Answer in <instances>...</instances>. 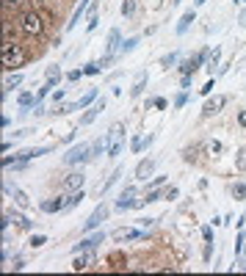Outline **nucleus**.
<instances>
[{"label": "nucleus", "instance_id": "obj_27", "mask_svg": "<svg viewBox=\"0 0 246 276\" xmlns=\"http://www.w3.org/2000/svg\"><path fill=\"white\" fill-rule=\"evenodd\" d=\"M230 193H232V196H235V199H246V182H232V185H230Z\"/></svg>", "mask_w": 246, "mask_h": 276}, {"label": "nucleus", "instance_id": "obj_43", "mask_svg": "<svg viewBox=\"0 0 246 276\" xmlns=\"http://www.w3.org/2000/svg\"><path fill=\"white\" fill-rule=\"evenodd\" d=\"M80 77H83V69H72V72H67V80H70V83L80 80Z\"/></svg>", "mask_w": 246, "mask_h": 276}, {"label": "nucleus", "instance_id": "obj_44", "mask_svg": "<svg viewBox=\"0 0 246 276\" xmlns=\"http://www.w3.org/2000/svg\"><path fill=\"white\" fill-rule=\"evenodd\" d=\"M113 61H116V55H108V53H105V55H103V58H100V67H103V69H108Z\"/></svg>", "mask_w": 246, "mask_h": 276}, {"label": "nucleus", "instance_id": "obj_23", "mask_svg": "<svg viewBox=\"0 0 246 276\" xmlns=\"http://www.w3.org/2000/svg\"><path fill=\"white\" fill-rule=\"evenodd\" d=\"M17 86H22V75L20 72H11V75L6 77V86H3V97H6L8 91H14Z\"/></svg>", "mask_w": 246, "mask_h": 276}, {"label": "nucleus", "instance_id": "obj_48", "mask_svg": "<svg viewBox=\"0 0 246 276\" xmlns=\"http://www.w3.org/2000/svg\"><path fill=\"white\" fill-rule=\"evenodd\" d=\"M202 238L211 243V241H213V227H202Z\"/></svg>", "mask_w": 246, "mask_h": 276}, {"label": "nucleus", "instance_id": "obj_60", "mask_svg": "<svg viewBox=\"0 0 246 276\" xmlns=\"http://www.w3.org/2000/svg\"><path fill=\"white\" fill-rule=\"evenodd\" d=\"M232 3H235V6H238V3H241V0H232Z\"/></svg>", "mask_w": 246, "mask_h": 276}, {"label": "nucleus", "instance_id": "obj_26", "mask_svg": "<svg viewBox=\"0 0 246 276\" xmlns=\"http://www.w3.org/2000/svg\"><path fill=\"white\" fill-rule=\"evenodd\" d=\"M202 146H205V144H194V146H185V149H183V160H185V163H194V160H197V152L202 149Z\"/></svg>", "mask_w": 246, "mask_h": 276}, {"label": "nucleus", "instance_id": "obj_47", "mask_svg": "<svg viewBox=\"0 0 246 276\" xmlns=\"http://www.w3.org/2000/svg\"><path fill=\"white\" fill-rule=\"evenodd\" d=\"M152 105H155V108H158V110H163V108H166V105H169V103H166L163 97H155V100H152Z\"/></svg>", "mask_w": 246, "mask_h": 276}, {"label": "nucleus", "instance_id": "obj_56", "mask_svg": "<svg viewBox=\"0 0 246 276\" xmlns=\"http://www.w3.org/2000/svg\"><path fill=\"white\" fill-rule=\"evenodd\" d=\"M53 100H56V103L61 105V100H64V89H61V91H53Z\"/></svg>", "mask_w": 246, "mask_h": 276}, {"label": "nucleus", "instance_id": "obj_2", "mask_svg": "<svg viewBox=\"0 0 246 276\" xmlns=\"http://www.w3.org/2000/svg\"><path fill=\"white\" fill-rule=\"evenodd\" d=\"M103 138H105V152H108V158H116V155H119V152L125 149V144H127L125 122H113Z\"/></svg>", "mask_w": 246, "mask_h": 276}, {"label": "nucleus", "instance_id": "obj_12", "mask_svg": "<svg viewBox=\"0 0 246 276\" xmlns=\"http://www.w3.org/2000/svg\"><path fill=\"white\" fill-rule=\"evenodd\" d=\"M152 172H155V160L152 158L139 160V166H136V179H139V182H147V179L152 177Z\"/></svg>", "mask_w": 246, "mask_h": 276}, {"label": "nucleus", "instance_id": "obj_51", "mask_svg": "<svg viewBox=\"0 0 246 276\" xmlns=\"http://www.w3.org/2000/svg\"><path fill=\"white\" fill-rule=\"evenodd\" d=\"M163 182H166V177H155V179H152V182H149V188H161V185H163Z\"/></svg>", "mask_w": 246, "mask_h": 276}, {"label": "nucleus", "instance_id": "obj_1", "mask_svg": "<svg viewBox=\"0 0 246 276\" xmlns=\"http://www.w3.org/2000/svg\"><path fill=\"white\" fill-rule=\"evenodd\" d=\"M0 58H3V69H6V72H17L20 67L28 64L31 55L17 39H3V53H0Z\"/></svg>", "mask_w": 246, "mask_h": 276}, {"label": "nucleus", "instance_id": "obj_24", "mask_svg": "<svg viewBox=\"0 0 246 276\" xmlns=\"http://www.w3.org/2000/svg\"><path fill=\"white\" fill-rule=\"evenodd\" d=\"M83 199H86V193H83V188H80V191H75V193L70 196V202H67V210H64V213H70V210H75V207L80 205Z\"/></svg>", "mask_w": 246, "mask_h": 276}, {"label": "nucleus", "instance_id": "obj_3", "mask_svg": "<svg viewBox=\"0 0 246 276\" xmlns=\"http://www.w3.org/2000/svg\"><path fill=\"white\" fill-rule=\"evenodd\" d=\"M17 22H20V31L31 39H39L44 34V17L39 11H20Z\"/></svg>", "mask_w": 246, "mask_h": 276}, {"label": "nucleus", "instance_id": "obj_35", "mask_svg": "<svg viewBox=\"0 0 246 276\" xmlns=\"http://www.w3.org/2000/svg\"><path fill=\"white\" fill-rule=\"evenodd\" d=\"M177 61H180V55H177V53H169V55H163V58H161V67L169 69V67H175Z\"/></svg>", "mask_w": 246, "mask_h": 276}, {"label": "nucleus", "instance_id": "obj_55", "mask_svg": "<svg viewBox=\"0 0 246 276\" xmlns=\"http://www.w3.org/2000/svg\"><path fill=\"white\" fill-rule=\"evenodd\" d=\"M152 224H155V218H141V227H144V229H149Z\"/></svg>", "mask_w": 246, "mask_h": 276}, {"label": "nucleus", "instance_id": "obj_45", "mask_svg": "<svg viewBox=\"0 0 246 276\" xmlns=\"http://www.w3.org/2000/svg\"><path fill=\"white\" fill-rule=\"evenodd\" d=\"M177 196H180V191H177V188L175 185H172V188H166V193H163V199H177Z\"/></svg>", "mask_w": 246, "mask_h": 276}, {"label": "nucleus", "instance_id": "obj_41", "mask_svg": "<svg viewBox=\"0 0 246 276\" xmlns=\"http://www.w3.org/2000/svg\"><path fill=\"white\" fill-rule=\"evenodd\" d=\"M25 3H28V0H3L6 8H25Z\"/></svg>", "mask_w": 246, "mask_h": 276}, {"label": "nucleus", "instance_id": "obj_16", "mask_svg": "<svg viewBox=\"0 0 246 276\" xmlns=\"http://www.w3.org/2000/svg\"><path fill=\"white\" fill-rule=\"evenodd\" d=\"M197 22V8H188V11L180 17V22H177V34L183 36V34H188V28Z\"/></svg>", "mask_w": 246, "mask_h": 276}, {"label": "nucleus", "instance_id": "obj_42", "mask_svg": "<svg viewBox=\"0 0 246 276\" xmlns=\"http://www.w3.org/2000/svg\"><path fill=\"white\" fill-rule=\"evenodd\" d=\"M44 243H47V238H44V235H34V238H31V246H34V248H42Z\"/></svg>", "mask_w": 246, "mask_h": 276}, {"label": "nucleus", "instance_id": "obj_31", "mask_svg": "<svg viewBox=\"0 0 246 276\" xmlns=\"http://www.w3.org/2000/svg\"><path fill=\"white\" fill-rule=\"evenodd\" d=\"M103 72V67H100V61H89L83 67V75H89V77H94V75H100Z\"/></svg>", "mask_w": 246, "mask_h": 276}, {"label": "nucleus", "instance_id": "obj_62", "mask_svg": "<svg viewBox=\"0 0 246 276\" xmlns=\"http://www.w3.org/2000/svg\"><path fill=\"white\" fill-rule=\"evenodd\" d=\"M244 271H246V262H244Z\"/></svg>", "mask_w": 246, "mask_h": 276}, {"label": "nucleus", "instance_id": "obj_14", "mask_svg": "<svg viewBox=\"0 0 246 276\" xmlns=\"http://www.w3.org/2000/svg\"><path fill=\"white\" fill-rule=\"evenodd\" d=\"M92 262H94V254H92V248L89 251H77V257L72 260V271H86V268H92Z\"/></svg>", "mask_w": 246, "mask_h": 276}, {"label": "nucleus", "instance_id": "obj_9", "mask_svg": "<svg viewBox=\"0 0 246 276\" xmlns=\"http://www.w3.org/2000/svg\"><path fill=\"white\" fill-rule=\"evenodd\" d=\"M139 199H136V185H125L119 193V202H116V210H136Z\"/></svg>", "mask_w": 246, "mask_h": 276}, {"label": "nucleus", "instance_id": "obj_4", "mask_svg": "<svg viewBox=\"0 0 246 276\" xmlns=\"http://www.w3.org/2000/svg\"><path fill=\"white\" fill-rule=\"evenodd\" d=\"M108 213H111V207H108L105 202H100V205L92 210V215L86 218V224H83V232L89 235V232H94V229H100V227H103V221H108Z\"/></svg>", "mask_w": 246, "mask_h": 276}, {"label": "nucleus", "instance_id": "obj_10", "mask_svg": "<svg viewBox=\"0 0 246 276\" xmlns=\"http://www.w3.org/2000/svg\"><path fill=\"white\" fill-rule=\"evenodd\" d=\"M83 182H86V174L83 172H70V174H67V179H64L61 191L64 193H75V191L83 188Z\"/></svg>", "mask_w": 246, "mask_h": 276}, {"label": "nucleus", "instance_id": "obj_52", "mask_svg": "<svg viewBox=\"0 0 246 276\" xmlns=\"http://www.w3.org/2000/svg\"><path fill=\"white\" fill-rule=\"evenodd\" d=\"M97 8H100V3H92V6H89V11H86V17H97Z\"/></svg>", "mask_w": 246, "mask_h": 276}, {"label": "nucleus", "instance_id": "obj_49", "mask_svg": "<svg viewBox=\"0 0 246 276\" xmlns=\"http://www.w3.org/2000/svg\"><path fill=\"white\" fill-rule=\"evenodd\" d=\"M199 91H202L205 97L211 94V91H213V77H211V80H208V83H205V86H202V89H199Z\"/></svg>", "mask_w": 246, "mask_h": 276}, {"label": "nucleus", "instance_id": "obj_19", "mask_svg": "<svg viewBox=\"0 0 246 276\" xmlns=\"http://www.w3.org/2000/svg\"><path fill=\"white\" fill-rule=\"evenodd\" d=\"M152 144H155V136L149 133V136H144V138H133V146H130V149H133L136 155H141V152H144V149H149Z\"/></svg>", "mask_w": 246, "mask_h": 276}, {"label": "nucleus", "instance_id": "obj_21", "mask_svg": "<svg viewBox=\"0 0 246 276\" xmlns=\"http://www.w3.org/2000/svg\"><path fill=\"white\" fill-rule=\"evenodd\" d=\"M97 100H100V91L97 89H89L83 97H80V100H77V108H92Z\"/></svg>", "mask_w": 246, "mask_h": 276}, {"label": "nucleus", "instance_id": "obj_30", "mask_svg": "<svg viewBox=\"0 0 246 276\" xmlns=\"http://www.w3.org/2000/svg\"><path fill=\"white\" fill-rule=\"evenodd\" d=\"M14 224H17V229H25V232H31V229H34V221H28L22 213L14 215Z\"/></svg>", "mask_w": 246, "mask_h": 276}, {"label": "nucleus", "instance_id": "obj_57", "mask_svg": "<svg viewBox=\"0 0 246 276\" xmlns=\"http://www.w3.org/2000/svg\"><path fill=\"white\" fill-rule=\"evenodd\" d=\"M180 86H183V89H188V86H191V75H183V80H180Z\"/></svg>", "mask_w": 246, "mask_h": 276}, {"label": "nucleus", "instance_id": "obj_33", "mask_svg": "<svg viewBox=\"0 0 246 276\" xmlns=\"http://www.w3.org/2000/svg\"><path fill=\"white\" fill-rule=\"evenodd\" d=\"M136 44H139V36H130V39H125V41H122L119 53H133V50H136Z\"/></svg>", "mask_w": 246, "mask_h": 276}, {"label": "nucleus", "instance_id": "obj_39", "mask_svg": "<svg viewBox=\"0 0 246 276\" xmlns=\"http://www.w3.org/2000/svg\"><path fill=\"white\" fill-rule=\"evenodd\" d=\"M122 14H125V17H133L136 14V0H125V3H122Z\"/></svg>", "mask_w": 246, "mask_h": 276}, {"label": "nucleus", "instance_id": "obj_8", "mask_svg": "<svg viewBox=\"0 0 246 276\" xmlns=\"http://www.w3.org/2000/svg\"><path fill=\"white\" fill-rule=\"evenodd\" d=\"M227 108V97L224 94H218V97H211L208 103L202 105V119H211L216 116V113H221V110Z\"/></svg>", "mask_w": 246, "mask_h": 276}, {"label": "nucleus", "instance_id": "obj_7", "mask_svg": "<svg viewBox=\"0 0 246 276\" xmlns=\"http://www.w3.org/2000/svg\"><path fill=\"white\" fill-rule=\"evenodd\" d=\"M103 241H105V232H103V229H94V232H89L83 241L77 243V246H72V251H75V254H77V251H89V248L94 251Z\"/></svg>", "mask_w": 246, "mask_h": 276}, {"label": "nucleus", "instance_id": "obj_22", "mask_svg": "<svg viewBox=\"0 0 246 276\" xmlns=\"http://www.w3.org/2000/svg\"><path fill=\"white\" fill-rule=\"evenodd\" d=\"M17 103H20V113H28V108H36V97L28 94V91H22L20 97H17Z\"/></svg>", "mask_w": 246, "mask_h": 276}, {"label": "nucleus", "instance_id": "obj_29", "mask_svg": "<svg viewBox=\"0 0 246 276\" xmlns=\"http://www.w3.org/2000/svg\"><path fill=\"white\" fill-rule=\"evenodd\" d=\"M197 61H194V55H191V58H185L183 64H180V72H183V75H194V72H197Z\"/></svg>", "mask_w": 246, "mask_h": 276}, {"label": "nucleus", "instance_id": "obj_40", "mask_svg": "<svg viewBox=\"0 0 246 276\" xmlns=\"http://www.w3.org/2000/svg\"><path fill=\"white\" fill-rule=\"evenodd\" d=\"M244 246H246V235H238V238H235V257L244 254Z\"/></svg>", "mask_w": 246, "mask_h": 276}, {"label": "nucleus", "instance_id": "obj_36", "mask_svg": "<svg viewBox=\"0 0 246 276\" xmlns=\"http://www.w3.org/2000/svg\"><path fill=\"white\" fill-rule=\"evenodd\" d=\"M185 103H188V91H180V94L175 97V103H172V108H175V110H180Z\"/></svg>", "mask_w": 246, "mask_h": 276}, {"label": "nucleus", "instance_id": "obj_25", "mask_svg": "<svg viewBox=\"0 0 246 276\" xmlns=\"http://www.w3.org/2000/svg\"><path fill=\"white\" fill-rule=\"evenodd\" d=\"M122 177V169H113V174H111V177H108L105 179V182H103V185H100V193H105V191H111V188L113 185H116V179H119Z\"/></svg>", "mask_w": 246, "mask_h": 276}, {"label": "nucleus", "instance_id": "obj_38", "mask_svg": "<svg viewBox=\"0 0 246 276\" xmlns=\"http://www.w3.org/2000/svg\"><path fill=\"white\" fill-rule=\"evenodd\" d=\"M218 58H221V53H218V50H213V53H211V58H208V72H216Z\"/></svg>", "mask_w": 246, "mask_h": 276}, {"label": "nucleus", "instance_id": "obj_6", "mask_svg": "<svg viewBox=\"0 0 246 276\" xmlns=\"http://www.w3.org/2000/svg\"><path fill=\"white\" fill-rule=\"evenodd\" d=\"M67 202H70V196L61 191L58 196H53V199L39 202V210H42V213H47V215H53V213H64V210H67Z\"/></svg>", "mask_w": 246, "mask_h": 276}, {"label": "nucleus", "instance_id": "obj_28", "mask_svg": "<svg viewBox=\"0 0 246 276\" xmlns=\"http://www.w3.org/2000/svg\"><path fill=\"white\" fill-rule=\"evenodd\" d=\"M221 149H224V146H221V141H216V138H208V141H205V152H208V155H218Z\"/></svg>", "mask_w": 246, "mask_h": 276}, {"label": "nucleus", "instance_id": "obj_5", "mask_svg": "<svg viewBox=\"0 0 246 276\" xmlns=\"http://www.w3.org/2000/svg\"><path fill=\"white\" fill-rule=\"evenodd\" d=\"M86 160H92V144H75L64 155V163L67 166H80V163H86Z\"/></svg>", "mask_w": 246, "mask_h": 276}, {"label": "nucleus", "instance_id": "obj_61", "mask_svg": "<svg viewBox=\"0 0 246 276\" xmlns=\"http://www.w3.org/2000/svg\"><path fill=\"white\" fill-rule=\"evenodd\" d=\"M172 3H175V6H177V3H180V0H172Z\"/></svg>", "mask_w": 246, "mask_h": 276}, {"label": "nucleus", "instance_id": "obj_54", "mask_svg": "<svg viewBox=\"0 0 246 276\" xmlns=\"http://www.w3.org/2000/svg\"><path fill=\"white\" fill-rule=\"evenodd\" d=\"M238 124H241V127H246V110H238Z\"/></svg>", "mask_w": 246, "mask_h": 276}, {"label": "nucleus", "instance_id": "obj_63", "mask_svg": "<svg viewBox=\"0 0 246 276\" xmlns=\"http://www.w3.org/2000/svg\"><path fill=\"white\" fill-rule=\"evenodd\" d=\"M244 235H246V229H244Z\"/></svg>", "mask_w": 246, "mask_h": 276}, {"label": "nucleus", "instance_id": "obj_17", "mask_svg": "<svg viewBox=\"0 0 246 276\" xmlns=\"http://www.w3.org/2000/svg\"><path fill=\"white\" fill-rule=\"evenodd\" d=\"M113 241H136V238H147L144 232H139V229H116V232H111Z\"/></svg>", "mask_w": 246, "mask_h": 276}, {"label": "nucleus", "instance_id": "obj_37", "mask_svg": "<svg viewBox=\"0 0 246 276\" xmlns=\"http://www.w3.org/2000/svg\"><path fill=\"white\" fill-rule=\"evenodd\" d=\"M105 152V138H100V141H94L92 144V158H100Z\"/></svg>", "mask_w": 246, "mask_h": 276}, {"label": "nucleus", "instance_id": "obj_32", "mask_svg": "<svg viewBox=\"0 0 246 276\" xmlns=\"http://www.w3.org/2000/svg\"><path fill=\"white\" fill-rule=\"evenodd\" d=\"M235 169H238V172H246V146H241L238 155H235Z\"/></svg>", "mask_w": 246, "mask_h": 276}, {"label": "nucleus", "instance_id": "obj_58", "mask_svg": "<svg viewBox=\"0 0 246 276\" xmlns=\"http://www.w3.org/2000/svg\"><path fill=\"white\" fill-rule=\"evenodd\" d=\"M208 0H194V8H199V6H205Z\"/></svg>", "mask_w": 246, "mask_h": 276}, {"label": "nucleus", "instance_id": "obj_15", "mask_svg": "<svg viewBox=\"0 0 246 276\" xmlns=\"http://www.w3.org/2000/svg\"><path fill=\"white\" fill-rule=\"evenodd\" d=\"M103 110H105V97H100L97 103H94L92 108H89V113H83V119H80V124H92L94 119H97L100 113H103Z\"/></svg>", "mask_w": 246, "mask_h": 276}, {"label": "nucleus", "instance_id": "obj_53", "mask_svg": "<svg viewBox=\"0 0 246 276\" xmlns=\"http://www.w3.org/2000/svg\"><path fill=\"white\" fill-rule=\"evenodd\" d=\"M97 25H100V20H97V17H89V28H86V31H94Z\"/></svg>", "mask_w": 246, "mask_h": 276}, {"label": "nucleus", "instance_id": "obj_20", "mask_svg": "<svg viewBox=\"0 0 246 276\" xmlns=\"http://www.w3.org/2000/svg\"><path fill=\"white\" fill-rule=\"evenodd\" d=\"M147 80H149V75L147 72H139V77H136V83H133V89H130V97H141V91L147 89Z\"/></svg>", "mask_w": 246, "mask_h": 276}, {"label": "nucleus", "instance_id": "obj_34", "mask_svg": "<svg viewBox=\"0 0 246 276\" xmlns=\"http://www.w3.org/2000/svg\"><path fill=\"white\" fill-rule=\"evenodd\" d=\"M14 202L22 207V210H28V207H31V202H28V196H25V191H20V188L14 191Z\"/></svg>", "mask_w": 246, "mask_h": 276}, {"label": "nucleus", "instance_id": "obj_46", "mask_svg": "<svg viewBox=\"0 0 246 276\" xmlns=\"http://www.w3.org/2000/svg\"><path fill=\"white\" fill-rule=\"evenodd\" d=\"M202 257H205V260H211V257H213V241H211V243L205 241V251H202Z\"/></svg>", "mask_w": 246, "mask_h": 276}, {"label": "nucleus", "instance_id": "obj_50", "mask_svg": "<svg viewBox=\"0 0 246 276\" xmlns=\"http://www.w3.org/2000/svg\"><path fill=\"white\" fill-rule=\"evenodd\" d=\"M22 268H25V260L17 254V257H14V271H22Z\"/></svg>", "mask_w": 246, "mask_h": 276}, {"label": "nucleus", "instance_id": "obj_13", "mask_svg": "<svg viewBox=\"0 0 246 276\" xmlns=\"http://www.w3.org/2000/svg\"><path fill=\"white\" fill-rule=\"evenodd\" d=\"M122 47V31L119 28H111V34L105 39V53L108 55H116V50Z\"/></svg>", "mask_w": 246, "mask_h": 276}, {"label": "nucleus", "instance_id": "obj_18", "mask_svg": "<svg viewBox=\"0 0 246 276\" xmlns=\"http://www.w3.org/2000/svg\"><path fill=\"white\" fill-rule=\"evenodd\" d=\"M89 6H92V0H80V3H77V8H75V14H72V20L67 22V31H72V28L77 25V22H80V17H83L86 11H89Z\"/></svg>", "mask_w": 246, "mask_h": 276}, {"label": "nucleus", "instance_id": "obj_11", "mask_svg": "<svg viewBox=\"0 0 246 276\" xmlns=\"http://www.w3.org/2000/svg\"><path fill=\"white\" fill-rule=\"evenodd\" d=\"M50 149H53V146H31V149H20L14 158H17V163H28V160H34V158H42V155H47Z\"/></svg>", "mask_w": 246, "mask_h": 276}, {"label": "nucleus", "instance_id": "obj_59", "mask_svg": "<svg viewBox=\"0 0 246 276\" xmlns=\"http://www.w3.org/2000/svg\"><path fill=\"white\" fill-rule=\"evenodd\" d=\"M241 25H246V11H241Z\"/></svg>", "mask_w": 246, "mask_h": 276}]
</instances>
